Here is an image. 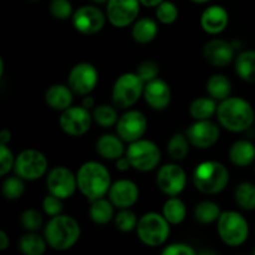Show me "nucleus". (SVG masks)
<instances>
[{"mask_svg": "<svg viewBox=\"0 0 255 255\" xmlns=\"http://www.w3.org/2000/svg\"><path fill=\"white\" fill-rule=\"evenodd\" d=\"M9 237H7V234L4 231H1L0 232V251H5L9 247Z\"/></svg>", "mask_w": 255, "mask_h": 255, "instance_id": "nucleus-46", "label": "nucleus"}, {"mask_svg": "<svg viewBox=\"0 0 255 255\" xmlns=\"http://www.w3.org/2000/svg\"><path fill=\"white\" fill-rule=\"evenodd\" d=\"M115 224H116V227L120 231L129 232L132 229L137 228L138 222H137V217L133 212L128 211V208H125L116 214Z\"/></svg>", "mask_w": 255, "mask_h": 255, "instance_id": "nucleus-38", "label": "nucleus"}, {"mask_svg": "<svg viewBox=\"0 0 255 255\" xmlns=\"http://www.w3.org/2000/svg\"><path fill=\"white\" fill-rule=\"evenodd\" d=\"M157 32H158V26L156 21L149 17H142L137 20L132 27V36L139 44L151 42L157 36Z\"/></svg>", "mask_w": 255, "mask_h": 255, "instance_id": "nucleus-26", "label": "nucleus"}, {"mask_svg": "<svg viewBox=\"0 0 255 255\" xmlns=\"http://www.w3.org/2000/svg\"><path fill=\"white\" fill-rule=\"evenodd\" d=\"M106 22L104 12L96 6L85 5L79 7L72 15V25L79 32L85 35H94L101 31Z\"/></svg>", "mask_w": 255, "mask_h": 255, "instance_id": "nucleus-12", "label": "nucleus"}, {"mask_svg": "<svg viewBox=\"0 0 255 255\" xmlns=\"http://www.w3.org/2000/svg\"><path fill=\"white\" fill-rule=\"evenodd\" d=\"M218 233L229 247H239L249 236L248 222L238 212H223L218 218Z\"/></svg>", "mask_w": 255, "mask_h": 255, "instance_id": "nucleus-7", "label": "nucleus"}, {"mask_svg": "<svg viewBox=\"0 0 255 255\" xmlns=\"http://www.w3.org/2000/svg\"><path fill=\"white\" fill-rule=\"evenodd\" d=\"M157 184L163 193L174 197L181 193L187 184V176L183 168L174 163L164 164L157 173Z\"/></svg>", "mask_w": 255, "mask_h": 255, "instance_id": "nucleus-16", "label": "nucleus"}, {"mask_svg": "<svg viewBox=\"0 0 255 255\" xmlns=\"http://www.w3.org/2000/svg\"><path fill=\"white\" fill-rule=\"evenodd\" d=\"M92 1L96 2V4H107L109 0H92Z\"/></svg>", "mask_w": 255, "mask_h": 255, "instance_id": "nucleus-52", "label": "nucleus"}, {"mask_svg": "<svg viewBox=\"0 0 255 255\" xmlns=\"http://www.w3.org/2000/svg\"><path fill=\"white\" fill-rule=\"evenodd\" d=\"M221 208L214 202H201L194 208V218L202 224L213 223L214 221H217L221 217Z\"/></svg>", "mask_w": 255, "mask_h": 255, "instance_id": "nucleus-32", "label": "nucleus"}, {"mask_svg": "<svg viewBox=\"0 0 255 255\" xmlns=\"http://www.w3.org/2000/svg\"><path fill=\"white\" fill-rule=\"evenodd\" d=\"M189 142L197 148H209L217 143L221 132L218 126L209 120H197L186 132Z\"/></svg>", "mask_w": 255, "mask_h": 255, "instance_id": "nucleus-17", "label": "nucleus"}, {"mask_svg": "<svg viewBox=\"0 0 255 255\" xmlns=\"http://www.w3.org/2000/svg\"><path fill=\"white\" fill-rule=\"evenodd\" d=\"M91 115L84 106L69 107L60 116V127L70 136H82L91 127Z\"/></svg>", "mask_w": 255, "mask_h": 255, "instance_id": "nucleus-13", "label": "nucleus"}, {"mask_svg": "<svg viewBox=\"0 0 255 255\" xmlns=\"http://www.w3.org/2000/svg\"><path fill=\"white\" fill-rule=\"evenodd\" d=\"M156 16L162 24L169 25L176 21L178 17V7L174 2L163 0L161 4L156 6Z\"/></svg>", "mask_w": 255, "mask_h": 255, "instance_id": "nucleus-37", "label": "nucleus"}, {"mask_svg": "<svg viewBox=\"0 0 255 255\" xmlns=\"http://www.w3.org/2000/svg\"><path fill=\"white\" fill-rule=\"evenodd\" d=\"M4 75V61H2V59L0 57V77Z\"/></svg>", "mask_w": 255, "mask_h": 255, "instance_id": "nucleus-50", "label": "nucleus"}, {"mask_svg": "<svg viewBox=\"0 0 255 255\" xmlns=\"http://www.w3.org/2000/svg\"><path fill=\"white\" fill-rule=\"evenodd\" d=\"M42 208H44L45 213L50 217H55L61 214L62 212V202L61 198L54 196L50 193V196L45 197L44 202H42Z\"/></svg>", "mask_w": 255, "mask_h": 255, "instance_id": "nucleus-43", "label": "nucleus"}, {"mask_svg": "<svg viewBox=\"0 0 255 255\" xmlns=\"http://www.w3.org/2000/svg\"><path fill=\"white\" fill-rule=\"evenodd\" d=\"M124 139L115 134H104L97 139L96 149L101 157L106 159H119L124 156Z\"/></svg>", "mask_w": 255, "mask_h": 255, "instance_id": "nucleus-23", "label": "nucleus"}, {"mask_svg": "<svg viewBox=\"0 0 255 255\" xmlns=\"http://www.w3.org/2000/svg\"><path fill=\"white\" fill-rule=\"evenodd\" d=\"M217 110H218V106L214 99L199 97L191 104L189 114L194 120H209L214 114H217Z\"/></svg>", "mask_w": 255, "mask_h": 255, "instance_id": "nucleus-29", "label": "nucleus"}, {"mask_svg": "<svg viewBox=\"0 0 255 255\" xmlns=\"http://www.w3.org/2000/svg\"><path fill=\"white\" fill-rule=\"evenodd\" d=\"M139 0H109L106 16L116 27H126L136 20L139 12Z\"/></svg>", "mask_w": 255, "mask_h": 255, "instance_id": "nucleus-11", "label": "nucleus"}, {"mask_svg": "<svg viewBox=\"0 0 255 255\" xmlns=\"http://www.w3.org/2000/svg\"><path fill=\"white\" fill-rule=\"evenodd\" d=\"M136 74L143 80L144 82H148L151 80L156 79L159 74V66L153 60H147L141 62L136 70Z\"/></svg>", "mask_w": 255, "mask_h": 255, "instance_id": "nucleus-41", "label": "nucleus"}, {"mask_svg": "<svg viewBox=\"0 0 255 255\" xmlns=\"http://www.w3.org/2000/svg\"><path fill=\"white\" fill-rule=\"evenodd\" d=\"M81 236L79 223L70 216L51 217L45 227V239L51 248L66 251L74 247Z\"/></svg>", "mask_w": 255, "mask_h": 255, "instance_id": "nucleus-3", "label": "nucleus"}, {"mask_svg": "<svg viewBox=\"0 0 255 255\" xmlns=\"http://www.w3.org/2000/svg\"><path fill=\"white\" fill-rule=\"evenodd\" d=\"M163 1V0H139V2H141L142 5H144V6H157V5H159L161 2Z\"/></svg>", "mask_w": 255, "mask_h": 255, "instance_id": "nucleus-49", "label": "nucleus"}, {"mask_svg": "<svg viewBox=\"0 0 255 255\" xmlns=\"http://www.w3.org/2000/svg\"><path fill=\"white\" fill-rule=\"evenodd\" d=\"M50 12L57 20L72 17V5L69 0H52L50 2Z\"/></svg>", "mask_w": 255, "mask_h": 255, "instance_id": "nucleus-39", "label": "nucleus"}, {"mask_svg": "<svg viewBox=\"0 0 255 255\" xmlns=\"http://www.w3.org/2000/svg\"><path fill=\"white\" fill-rule=\"evenodd\" d=\"M188 141V137L184 136V134H173L168 141V146H167L171 158L176 159V161H182V159L186 158L189 151Z\"/></svg>", "mask_w": 255, "mask_h": 255, "instance_id": "nucleus-34", "label": "nucleus"}, {"mask_svg": "<svg viewBox=\"0 0 255 255\" xmlns=\"http://www.w3.org/2000/svg\"><path fill=\"white\" fill-rule=\"evenodd\" d=\"M236 71L242 80L255 84V50L244 51L237 56Z\"/></svg>", "mask_w": 255, "mask_h": 255, "instance_id": "nucleus-25", "label": "nucleus"}, {"mask_svg": "<svg viewBox=\"0 0 255 255\" xmlns=\"http://www.w3.org/2000/svg\"><path fill=\"white\" fill-rule=\"evenodd\" d=\"M202 254H217L216 252H212V251H204L202 252Z\"/></svg>", "mask_w": 255, "mask_h": 255, "instance_id": "nucleus-53", "label": "nucleus"}, {"mask_svg": "<svg viewBox=\"0 0 255 255\" xmlns=\"http://www.w3.org/2000/svg\"><path fill=\"white\" fill-rule=\"evenodd\" d=\"M72 90L65 85H52L49 87L45 94V101L51 109L56 111H65L66 109L71 107L72 100Z\"/></svg>", "mask_w": 255, "mask_h": 255, "instance_id": "nucleus-22", "label": "nucleus"}, {"mask_svg": "<svg viewBox=\"0 0 255 255\" xmlns=\"http://www.w3.org/2000/svg\"><path fill=\"white\" fill-rule=\"evenodd\" d=\"M229 182V172L223 163L217 161L202 162L193 172V183L204 194H217Z\"/></svg>", "mask_w": 255, "mask_h": 255, "instance_id": "nucleus-4", "label": "nucleus"}, {"mask_svg": "<svg viewBox=\"0 0 255 255\" xmlns=\"http://www.w3.org/2000/svg\"><path fill=\"white\" fill-rule=\"evenodd\" d=\"M46 239L35 233L25 234L19 242L20 251L26 255H42L46 251Z\"/></svg>", "mask_w": 255, "mask_h": 255, "instance_id": "nucleus-31", "label": "nucleus"}, {"mask_svg": "<svg viewBox=\"0 0 255 255\" xmlns=\"http://www.w3.org/2000/svg\"><path fill=\"white\" fill-rule=\"evenodd\" d=\"M162 254L163 255H194L196 254V251H194L192 247L187 246V244L183 243H174L169 244L168 247L162 251Z\"/></svg>", "mask_w": 255, "mask_h": 255, "instance_id": "nucleus-44", "label": "nucleus"}, {"mask_svg": "<svg viewBox=\"0 0 255 255\" xmlns=\"http://www.w3.org/2000/svg\"><path fill=\"white\" fill-rule=\"evenodd\" d=\"M143 96L152 109L161 111L167 109L171 102V89L166 81L156 77L144 84Z\"/></svg>", "mask_w": 255, "mask_h": 255, "instance_id": "nucleus-20", "label": "nucleus"}, {"mask_svg": "<svg viewBox=\"0 0 255 255\" xmlns=\"http://www.w3.org/2000/svg\"><path fill=\"white\" fill-rule=\"evenodd\" d=\"M236 202L246 211L255 209V186L249 182H243L236 189Z\"/></svg>", "mask_w": 255, "mask_h": 255, "instance_id": "nucleus-33", "label": "nucleus"}, {"mask_svg": "<svg viewBox=\"0 0 255 255\" xmlns=\"http://www.w3.org/2000/svg\"><path fill=\"white\" fill-rule=\"evenodd\" d=\"M10 139H11V132H10L9 129H2V131L0 132V143L6 144Z\"/></svg>", "mask_w": 255, "mask_h": 255, "instance_id": "nucleus-47", "label": "nucleus"}, {"mask_svg": "<svg viewBox=\"0 0 255 255\" xmlns=\"http://www.w3.org/2000/svg\"><path fill=\"white\" fill-rule=\"evenodd\" d=\"M20 222H21V226L24 227L26 231H37V229L41 228L42 226V217L41 214L37 211H35V209H27V211H25L24 213L21 214Z\"/></svg>", "mask_w": 255, "mask_h": 255, "instance_id": "nucleus-40", "label": "nucleus"}, {"mask_svg": "<svg viewBox=\"0 0 255 255\" xmlns=\"http://www.w3.org/2000/svg\"><path fill=\"white\" fill-rule=\"evenodd\" d=\"M131 166L141 172H148L156 168L161 162V151L154 142L148 139H137L131 142L126 151Z\"/></svg>", "mask_w": 255, "mask_h": 255, "instance_id": "nucleus-8", "label": "nucleus"}, {"mask_svg": "<svg viewBox=\"0 0 255 255\" xmlns=\"http://www.w3.org/2000/svg\"><path fill=\"white\" fill-rule=\"evenodd\" d=\"M232 163L238 167H247L255 159V147L249 141H237L229 149Z\"/></svg>", "mask_w": 255, "mask_h": 255, "instance_id": "nucleus-24", "label": "nucleus"}, {"mask_svg": "<svg viewBox=\"0 0 255 255\" xmlns=\"http://www.w3.org/2000/svg\"><path fill=\"white\" fill-rule=\"evenodd\" d=\"M207 91L214 100L228 99L232 91V84L224 75H213L207 82Z\"/></svg>", "mask_w": 255, "mask_h": 255, "instance_id": "nucleus-28", "label": "nucleus"}, {"mask_svg": "<svg viewBox=\"0 0 255 255\" xmlns=\"http://www.w3.org/2000/svg\"><path fill=\"white\" fill-rule=\"evenodd\" d=\"M254 255H255V249H254Z\"/></svg>", "mask_w": 255, "mask_h": 255, "instance_id": "nucleus-55", "label": "nucleus"}, {"mask_svg": "<svg viewBox=\"0 0 255 255\" xmlns=\"http://www.w3.org/2000/svg\"><path fill=\"white\" fill-rule=\"evenodd\" d=\"M114 204L111 201L99 198L92 201L91 208H90V217L96 224L104 226L107 224L114 217Z\"/></svg>", "mask_w": 255, "mask_h": 255, "instance_id": "nucleus-27", "label": "nucleus"}, {"mask_svg": "<svg viewBox=\"0 0 255 255\" xmlns=\"http://www.w3.org/2000/svg\"><path fill=\"white\" fill-rule=\"evenodd\" d=\"M14 164L15 159L12 152L10 151V148H7L6 144L0 143V176L9 173Z\"/></svg>", "mask_w": 255, "mask_h": 255, "instance_id": "nucleus-42", "label": "nucleus"}, {"mask_svg": "<svg viewBox=\"0 0 255 255\" xmlns=\"http://www.w3.org/2000/svg\"><path fill=\"white\" fill-rule=\"evenodd\" d=\"M46 186L50 193L61 199H66L75 193L77 178L70 169L65 167H55L47 174Z\"/></svg>", "mask_w": 255, "mask_h": 255, "instance_id": "nucleus-14", "label": "nucleus"}, {"mask_svg": "<svg viewBox=\"0 0 255 255\" xmlns=\"http://www.w3.org/2000/svg\"><path fill=\"white\" fill-rule=\"evenodd\" d=\"M204 59L216 67H224L234 59V46L226 40L214 39L207 42L203 49Z\"/></svg>", "mask_w": 255, "mask_h": 255, "instance_id": "nucleus-18", "label": "nucleus"}, {"mask_svg": "<svg viewBox=\"0 0 255 255\" xmlns=\"http://www.w3.org/2000/svg\"><path fill=\"white\" fill-rule=\"evenodd\" d=\"M217 117L222 126L232 132H243L254 124L255 114L252 105L241 97L223 100L217 110Z\"/></svg>", "mask_w": 255, "mask_h": 255, "instance_id": "nucleus-2", "label": "nucleus"}, {"mask_svg": "<svg viewBox=\"0 0 255 255\" xmlns=\"http://www.w3.org/2000/svg\"><path fill=\"white\" fill-rule=\"evenodd\" d=\"M191 1L196 2V4H206V2L211 1V0H191Z\"/></svg>", "mask_w": 255, "mask_h": 255, "instance_id": "nucleus-51", "label": "nucleus"}, {"mask_svg": "<svg viewBox=\"0 0 255 255\" xmlns=\"http://www.w3.org/2000/svg\"><path fill=\"white\" fill-rule=\"evenodd\" d=\"M137 234L139 241L148 247H159L169 236V222L163 214L146 213L137 224Z\"/></svg>", "mask_w": 255, "mask_h": 255, "instance_id": "nucleus-6", "label": "nucleus"}, {"mask_svg": "<svg viewBox=\"0 0 255 255\" xmlns=\"http://www.w3.org/2000/svg\"><path fill=\"white\" fill-rule=\"evenodd\" d=\"M29 1H32V2H36V1H39V0H29Z\"/></svg>", "mask_w": 255, "mask_h": 255, "instance_id": "nucleus-54", "label": "nucleus"}, {"mask_svg": "<svg viewBox=\"0 0 255 255\" xmlns=\"http://www.w3.org/2000/svg\"><path fill=\"white\" fill-rule=\"evenodd\" d=\"M138 199V187L129 179H120L111 184L110 201L117 208H129Z\"/></svg>", "mask_w": 255, "mask_h": 255, "instance_id": "nucleus-19", "label": "nucleus"}, {"mask_svg": "<svg viewBox=\"0 0 255 255\" xmlns=\"http://www.w3.org/2000/svg\"><path fill=\"white\" fill-rule=\"evenodd\" d=\"M129 167H132V166H131V162H129L128 157H127V156L126 157H120V158L117 159L116 168L119 169V171L125 172V171H127Z\"/></svg>", "mask_w": 255, "mask_h": 255, "instance_id": "nucleus-45", "label": "nucleus"}, {"mask_svg": "<svg viewBox=\"0 0 255 255\" xmlns=\"http://www.w3.org/2000/svg\"><path fill=\"white\" fill-rule=\"evenodd\" d=\"M77 187L89 201L102 198L111 188V176L104 164L90 161L82 164L77 172Z\"/></svg>", "mask_w": 255, "mask_h": 255, "instance_id": "nucleus-1", "label": "nucleus"}, {"mask_svg": "<svg viewBox=\"0 0 255 255\" xmlns=\"http://www.w3.org/2000/svg\"><path fill=\"white\" fill-rule=\"evenodd\" d=\"M24 182L22 178L17 177H7L2 183V194L6 199L14 201V199L20 198L24 193Z\"/></svg>", "mask_w": 255, "mask_h": 255, "instance_id": "nucleus-36", "label": "nucleus"}, {"mask_svg": "<svg viewBox=\"0 0 255 255\" xmlns=\"http://www.w3.org/2000/svg\"><path fill=\"white\" fill-rule=\"evenodd\" d=\"M229 21L228 11L221 5L207 7L201 16V25L208 34H219L227 27Z\"/></svg>", "mask_w": 255, "mask_h": 255, "instance_id": "nucleus-21", "label": "nucleus"}, {"mask_svg": "<svg viewBox=\"0 0 255 255\" xmlns=\"http://www.w3.org/2000/svg\"><path fill=\"white\" fill-rule=\"evenodd\" d=\"M187 214L186 206L179 198L176 196L169 198L163 206V216L169 224H179L184 221Z\"/></svg>", "mask_w": 255, "mask_h": 255, "instance_id": "nucleus-30", "label": "nucleus"}, {"mask_svg": "<svg viewBox=\"0 0 255 255\" xmlns=\"http://www.w3.org/2000/svg\"><path fill=\"white\" fill-rule=\"evenodd\" d=\"M69 87L80 96L90 95L99 82V72L90 62H80L75 65L69 74Z\"/></svg>", "mask_w": 255, "mask_h": 255, "instance_id": "nucleus-10", "label": "nucleus"}, {"mask_svg": "<svg viewBox=\"0 0 255 255\" xmlns=\"http://www.w3.org/2000/svg\"><path fill=\"white\" fill-rule=\"evenodd\" d=\"M82 106L86 107V109H91V107L95 106V100L94 97L91 96H85L84 100H82Z\"/></svg>", "mask_w": 255, "mask_h": 255, "instance_id": "nucleus-48", "label": "nucleus"}, {"mask_svg": "<svg viewBox=\"0 0 255 255\" xmlns=\"http://www.w3.org/2000/svg\"><path fill=\"white\" fill-rule=\"evenodd\" d=\"M146 82L136 74L127 72L116 80L112 89V101L119 109H128L136 104L143 94Z\"/></svg>", "mask_w": 255, "mask_h": 255, "instance_id": "nucleus-5", "label": "nucleus"}, {"mask_svg": "<svg viewBox=\"0 0 255 255\" xmlns=\"http://www.w3.org/2000/svg\"><path fill=\"white\" fill-rule=\"evenodd\" d=\"M92 117L95 119L97 125L105 127H112L114 125L117 124L119 121V117H117V112L114 107L109 106V105H101V106H97L94 110V114Z\"/></svg>", "mask_w": 255, "mask_h": 255, "instance_id": "nucleus-35", "label": "nucleus"}, {"mask_svg": "<svg viewBox=\"0 0 255 255\" xmlns=\"http://www.w3.org/2000/svg\"><path fill=\"white\" fill-rule=\"evenodd\" d=\"M14 169L16 176L26 181H35L45 174L47 169V159L36 149H25L15 158Z\"/></svg>", "mask_w": 255, "mask_h": 255, "instance_id": "nucleus-9", "label": "nucleus"}, {"mask_svg": "<svg viewBox=\"0 0 255 255\" xmlns=\"http://www.w3.org/2000/svg\"><path fill=\"white\" fill-rule=\"evenodd\" d=\"M117 133L124 141L134 142L141 138L147 129V119L141 111L131 110L120 117L116 124Z\"/></svg>", "mask_w": 255, "mask_h": 255, "instance_id": "nucleus-15", "label": "nucleus"}]
</instances>
